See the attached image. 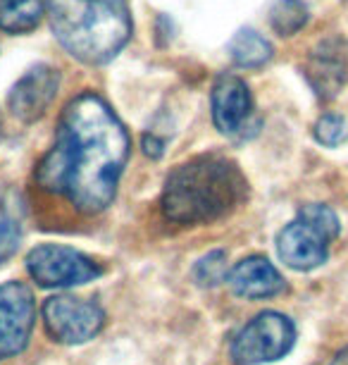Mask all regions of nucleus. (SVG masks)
<instances>
[{"instance_id":"obj_4","label":"nucleus","mask_w":348,"mask_h":365,"mask_svg":"<svg viewBox=\"0 0 348 365\" xmlns=\"http://www.w3.org/2000/svg\"><path fill=\"white\" fill-rule=\"evenodd\" d=\"M339 217L329 205L310 203L298 210L277 237V253L293 270H315L329 256V244L339 237Z\"/></svg>"},{"instance_id":"obj_2","label":"nucleus","mask_w":348,"mask_h":365,"mask_svg":"<svg viewBox=\"0 0 348 365\" xmlns=\"http://www.w3.org/2000/svg\"><path fill=\"white\" fill-rule=\"evenodd\" d=\"M248 182L222 155H198L169 172L162 189V212L176 225H206L227 215L246 198Z\"/></svg>"},{"instance_id":"obj_11","label":"nucleus","mask_w":348,"mask_h":365,"mask_svg":"<svg viewBox=\"0 0 348 365\" xmlns=\"http://www.w3.org/2000/svg\"><path fill=\"white\" fill-rule=\"evenodd\" d=\"M308 77L320 98H334L348 79V46L341 38L322 41L308 60Z\"/></svg>"},{"instance_id":"obj_20","label":"nucleus","mask_w":348,"mask_h":365,"mask_svg":"<svg viewBox=\"0 0 348 365\" xmlns=\"http://www.w3.org/2000/svg\"><path fill=\"white\" fill-rule=\"evenodd\" d=\"M329 365H348V349H344L341 354H337V358Z\"/></svg>"},{"instance_id":"obj_12","label":"nucleus","mask_w":348,"mask_h":365,"mask_svg":"<svg viewBox=\"0 0 348 365\" xmlns=\"http://www.w3.org/2000/svg\"><path fill=\"white\" fill-rule=\"evenodd\" d=\"M231 292L241 299H270L284 292V277L279 270L263 256H251L234 265L229 272Z\"/></svg>"},{"instance_id":"obj_15","label":"nucleus","mask_w":348,"mask_h":365,"mask_svg":"<svg viewBox=\"0 0 348 365\" xmlns=\"http://www.w3.org/2000/svg\"><path fill=\"white\" fill-rule=\"evenodd\" d=\"M308 22V5L303 0H277L270 10V24L279 36H293Z\"/></svg>"},{"instance_id":"obj_14","label":"nucleus","mask_w":348,"mask_h":365,"mask_svg":"<svg viewBox=\"0 0 348 365\" xmlns=\"http://www.w3.org/2000/svg\"><path fill=\"white\" fill-rule=\"evenodd\" d=\"M46 15V0H0V29L26 34L36 29Z\"/></svg>"},{"instance_id":"obj_1","label":"nucleus","mask_w":348,"mask_h":365,"mask_svg":"<svg viewBox=\"0 0 348 365\" xmlns=\"http://www.w3.org/2000/svg\"><path fill=\"white\" fill-rule=\"evenodd\" d=\"M129 146V134L112 108L100 96L81 93L60 117L56 143L38 163L36 182L86 215L103 212L117 194Z\"/></svg>"},{"instance_id":"obj_18","label":"nucleus","mask_w":348,"mask_h":365,"mask_svg":"<svg viewBox=\"0 0 348 365\" xmlns=\"http://www.w3.org/2000/svg\"><path fill=\"white\" fill-rule=\"evenodd\" d=\"M22 241V230L12 217H0V265L8 263L19 249Z\"/></svg>"},{"instance_id":"obj_13","label":"nucleus","mask_w":348,"mask_h":365,"mask_svg":"<svg viewBox=\"0 0 348 365\" xmlns=\"http://www.w3.org/2000/svg\"><path fill=\"white\" fill-rule=\"evenodd\" d=\"M272 43L263 34H258L255 29H241L234 34V38L229 41V55L231 60L243 67V70H255L263 67L265 63L272 60Z\"/></svg>"},{"instance_id":"obj_6","label":"nucleus","mask_w":348,"mask_h":365,"mask_svg":"<svg viewBox=\"0 0 348 365\" xmlns=\"http://www.w3.org/2000/svg\"><path fill=\"white\" fill-rule=\"evenodd\" d=\"M26 270L38 287L65 289L98 279L103 270L77 249L60 244H41L26 256Z\"/></svg>"},{"instance_id":"obj_9","label":"nucleus","mask_w":348,"mask_h":365,"mask_svg":"<svg viewBox=\"0 0 348 365\" xmlns=\"http://www.w3.org/2000/svg\"><path fill=\"white\" fill-rule=\"evenodd\" d=\"M60 88V72L51 65H36L12 86L8 96L10 113L22 122H36L48 110Z\"/></svg>"},{"instance_id":"obj_3","label":"nucleus","mask_w":348,"mask_h":365,"mask_svg":"<svg viewBox=\"0 0 348 365\" xmlns=\"http://www.w3.org/2000/svg\"><path fill=\"white\" fill-rule=\"evenodd\" d=\"M51 29L72 58L105 65L132 38L127 0H46Z\"/></svg>"},{"instance_id":"obj_16","label":"nucleus","mask_w":348,"mask_h":365,"mask_svg":"<svg viewBox=\"0 0 348 365\" xmlns=\"http://www.w3.org/2000/svg\"><path fill=\"white\" fill-rule=\"evenodd\" d=\"M312 134H315L317 143H322L327 148H337L348 141V122L341 115L327 113L315 122Z\"/></svg>"},{"instance_id":"obj_8","label":"nucleus","mask_w":348,"mask_h":365,"mask_svg":"<svg viewBox=\"0 0 348 365\" xmlns=\"http://www.w3.org/2000/svg\"><path fill=\"white\" fill-rule=\"evenodd\" d=\"M36 303L31 289L22 282L0 284V361L19 356L31 339Z\"/></svg>"},{"instance_id":"obj_5","label":"nucleus","mask_w":348,"mask_h":365,"mask_svg":"<svg viewBox=\"0 0 348 365\" xmlns=\"http://www.w3.org/2000/svg\"><path fill=\"white\" fill-rule=\"evenodd\" d=\"M296 344V327L282 313L265 311L255 315L231 341L236 365H260L284 358Z\"/></svg>"},{"instance_id":"obj_19","label":"nucleus","mask_w":348,"mask_h":365,"mask_svg":"<svg viewBox=\"0 0 348 365\" xmlns=\"http://www.w3.org/2000/svg\"><path fill=\"white\" fill-rule=\"evenodd\" d=\"M143 150H146V155L151 158H160L162 155V141L158 136H143Z\"/></svg>"},{"instance_id":"obj_10","label":"nucleus","mask_w":348,"mask_h":365,"mask_svg":"<svg viewBox=\"0 0 348 365\" xmlns=\"http://www.w3.org/2000/svg\"><path fill=\"white\" fill-rule=\"evenodd\" d=\"M213 122L222 134H236L246 125L253 108V98L243 79L236 74H220L213 84Z\"/></svg>"},{"instance_id":"obj_17","label":"nucleus","mask_w":348,"mask_h":365,"mask_svg":"<svg viewBox=\"0 0 348 365\" xmlns=\"http://www.w3.org/2000/svg\"><path fill=\"white\" fill-rule=\"evenodd\" d=\"M194 277L203 287H215L224 282V277H227V256H224V251H213L198 260L194 267Z\"/></svg>"},{"instance_id":"obj_7","label":"nucleus","mask_w":348,"mask_h":365,"mask_svg":"<svg viewBox=\"0 0 348 365\" xmlns=\"http://www.w3.org/2000/svg\"><path fill=\"white\" fill-rule=\"evenodd\" d=\"M43 325L53 341L86 344L105 325V311L95 301L77 296H53L43 303Z\"/></svg>"}]
</instances>
